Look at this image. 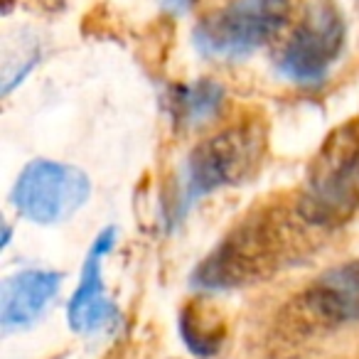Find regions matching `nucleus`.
Listing matches in <instances>:
<instances>
[{
	"label": "nucleus",
	"instance_id": "obj_1",
	"mask_svg": "<svg viewBox=\"0 0 359 359\" xmlns=\"http://www.w3.org/2000/svg\"><path fill=\"white\" fill-rule=\"evenodd\" d=\"M310 231L298 205L271 202L246 215L195 271V285L207 290L244 288L271 278L303 259Z\"/></svg>",
	"mask_w": 359,
	"mask_h": 359
},
{
	"label": "nucleus",
	"instance_id": "obj_2",
	"mask_svg": "<svg viewBox=\"0 0 359 359\" xmlns=\"http://www.w3.org/2000/svg\"><path fill=\"white\" fill-rule=\"evenodd\" d=\"M295 205L318 231L337 229L359 212V116L323 140Z\"/></svg>",
	"mask_w": 359,
	"mask_h": 359
},
{
	"label": "nucleus",
	"instance_id": "obj_3",
	"mask_svg": "<svg viewBox=\"0 0 359 359\" xmlns=\"http://www.w3.org/2000/svg\"><path fill=\"white\" fill-rule=\"evenodd\" d=\"M266 153V123L246 116L205 138L190 153L182 180V207L212 195L215 190L239 185L259 170Z\"/></svg>",
	"mask_w": 359,
	"mask_h": 359
},
{
	"label": "nucleus",
	"instance_id": "obj_4",
	"mask_svg": "<svg viewBox=\"0 0 359 359\" xmlns=\"http://www.w3.org/2000/svg\"><path fill=\"white\" fill-rule=\"evenodd\" d=\"M295 0H231L195 27V47L212 60H239L269 45L290 22Z\"/></svg>",
	"mask_w": 359,
	"mask_h": 359
},
{
	"label": "nucleus",
	"instance_id": "obj_5",
	"mask_svg": "<svg viewBox=\"0 0 359 359\" xmlns=\"http://www.w3.org/2000/svg\"><path fill=\"white\" fill-rule=\"evenodd\" d=\"M344 18L334 0H310L278 55V72L298 86L327 79L344 47Z\"/></svg>",
	"mask_w": 359,
	"mask_h": 359
},
{
	"label": "nucleus",
	"instance_id": "obj_6",
	"mask_svg": "<svg viewBox=\"0 0 359 359\" xmlns=\"http://www.w3.org/2000/svg\"><path fill=\"white\" fill-rule=\"evenodd\" d=\"M89 192V177L79 168L55 160H35L18 177L13 205L25 219L57 224L81 210Z\"/></svg>",
	"mask_w": 359,
	"mask_h": 359
},
{
	"label": "nucleus",
	"instance_id": "obj_7",
	"mask_svg": "<svg viewBox=\"0 0 359 359\" xmlns=\"http://www.w3.org/2000/svg\"><path fill=\"white\" fill-rule=\"evenodd\" d=\"M116 244V229H104L96 236L94 246H91L89 256L84 261V271H81V283L74 290L69 300V325L76 332H96V330L111 327L118 323V310L106 295L104 273H101V264H104L106 254L114 249Z\"/></svg>",
	"mask_w": 359,
	"mask_h": 359
},
{
	"label": "nucleus",
	"instance_id": "obj_8",
	"mask_svg": "<svg viewBox=\"0 0 359 359\" xmlns=\"http://www.w3.org/2000/svg\"><path fill=\"white\" fill-rule=\"evenodd\" d=\"M303 313L320 325L359 323V259L325 271L303 293Z\"/></svg>",
	"mask_w": 359,
	"mask_h": 359
},
{
	"label": "nucleus",
	"instance_id": "obj_9",
	"mask_svg": "<svg viewBox=\"0 0 359 359\" xmlns=\"http://www.w3.org/2000/svg\"><path fill=\"white\" fill-rule=\"evenodd\" d=\"M62 285V276L55 271H22L3 283L0 293V320L6 330L32 325Z\"/></svg>",
	"mask_w": 359,
	"mask_h": 359
},
{
	"label": "nucleus",
	"instance_id": "obj_10",
	"mask_svg": "<svg viewBox=\"0 0 359 359\" xmlns=\"http://www.w3.org/2000/svg\"><path fill=\"white\" fill-rule=\"evenodd\" d=\"M180 334L195 357L212 359L224 347L226 323L210 300H192L180 313Z\"/></svg>",
	"mask_w": 359,
	"mask_h": 359
},
{
	"label": "nucleus",
	"instance_id": "obj_11",
	"mask_svg": "<svg viewBox=\"0 0 359 359\" xmlns=\"http://www.w3.org/2000/svg\"><path fill=\"white\" fill-rule=\"evenodd\" d=\"M224 104V89L217 81L202 79L197 84L182 86L175 96V114L180 121L190 126H200L215 118Z\"/></svg>",
	"mask_w": 359,
	"mask_h": 359
},
{
	"label": "nucleus",
	"instance_id": "obj_12",
	"mask_svg": "<svg viewBox=\"0 0 359 359\" xmlns=\"http://www.w3.org/2000/svg\"><path fill=\"white\" fill-rule=\"evenodd\" d=\"M192 3H195V0H165V6H170L172 11H185Z\"/></svg>",
	"mask_w": 359,
	"mask_h": 359
}]
</instances>
